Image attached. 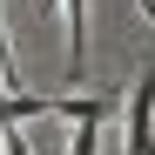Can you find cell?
I'll list each match as a JSON object with an SVG mask.
<instances>
[{
    "label": "cell",
    "instance_id": "obj_2",
    "mask_svg": "<svg viewBox=\"0 0 155 155\" xmlns=\"http://www.w3.org/2000/svg\"><path fill=\"white\" fill-rule=\"evenodd\" d=\"M0 155H34L27 135H20V121H0Z\"/></svg>",
    "mask_w": 155,
    "mask_h": 155
},
{
    "label": "cell",
    "instance_id": "obj_1",
    "mask_svg": "<svg viewBox=\"0 0 155 155\" xmlns=\"http://www.w3.org/2000/svg\"><path fill=\"white\" fill-rule=\"evenodd\" d=\"M128 155H155V68L142 61L135 94H128Z\"/></svg>",
    "mask_w": 155,
    "mask_h": 155
},
{
    "label": "cell",
    "instance_id": "obj_3",
    "mask_svg": "<svg viewBox=\"0 0 155 155\" xmlns=\"http://www.w3.org/2000/svg\"><path fill=\"white\" fill-rule=\"evenodd\" d=\"M142 14H148V27H155V0H142Z\"/></svg>",
    "mask_w": 155,
    "mask_h": 155
}]
</instances>
